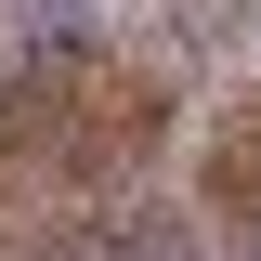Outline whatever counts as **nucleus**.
Instances as JSON below:
<instances>
[{
	"label": "nucleus",
	"instance_id": "1",
	"mask_svg": "<svg viewBox=\"0 0 261 261\" xmlns=\"http://www.w3.org/2000/svg\"><path fill=\"white\" fill-rule=\"evenodd\" d=\"M0 261H196L170 183V79L105 39L27 53L0 79Z\"/></svg>",
	"mask_w": 261,
	"mask_h": 261
},
{
	"label": "nucleus",
	"instance_id": "2",
	"mask_svg": "<svg viewBox=\"0 0 261 261\" xmlns=\"http://www.w3.org/2000/svg\"><path fill=\"white\" fill-rule=\"evenodd\" d=\"M157 27L183 39V53H235V39L261 27V0H157Z\"/></svg>",
	"mask_w": 261,
	"mask_h": 261
}]
</instances>
